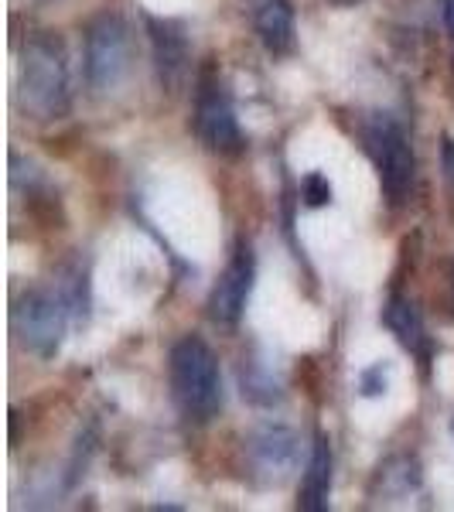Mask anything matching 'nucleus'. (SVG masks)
I'll return each mask as SVG.
<instances>
[{
  "instance_id": "f257e3e1",
  "label": "nucleus",
  "mask_w": 454,
  "mask_h": 512,
  "mask_svg": "<svg viewBox=\"0 0 454 512\" xmlns=\"http://www.w3.org/2000/svg\"><path fill=\"white\" fill-rule=\"evenodd\" d=\"M18 99L21 110L35 120H59L72 106L69 65L65 48L52 31H41L24 41L18 69Z\"/></svg>"
},
{
  "instance_id": "f03ea898",
  "label": "nucleus",
  "mask_w": 454,
  "mask_h": 512,
  "mask_svg": "<svg viewBox=\"0 0 454 512\" xmlns=\"http://www.w3.org/2000/svg\"><path fill=\"white\" fill-rule=\"evenodd\" d=\"M171 390L192 420H212L222 407L219 359L202 338L188 335L171 349Z\"/></svg>"
},
{
  "instance_id": "7ed1b4c3",
  "label": "nucleus",
  "mask_w": 454,
  "mask_h": 512,
  "mask_svg": "<svg viewBox=\"0 0 454 512\" xmlns=\"http://www.w3.org/2000/svg\"><path fill=\"white\" fill-rule=\"evenodd\" d=\"M134 38L120 14H99L86 28V79L96 93L117 89L130 72Z\"/></svg>"
},
{
  "instance_id": "20e7f679",
  "label": "nucleus",
  "mask_w": 454,
  "mask_h": 512,
  "mask_svg": "<svg viewBox=\"0 0 454 512\" xmlns=\"http://www.w3.org/2000/svg\"><path fill=\"white\" fill-rule=\"evenodd\" d=\"M69 315L72 311H69V304H65V297L59 294V287H55V291H28L14 301L11 325L24 349L48 359V355L59 352Z\"/></svg>"
},
{
  "instance_id": "39448f33",
  "label": "nucleus",
  "mask_w": 454,
  "mask_h": 512,
  "mask_svg": "<svg viewBox=\"0 0 454 512\" xmlns=\"http://www.w3.org/2000/svg\"><path fill=\"white\" fill-rule=\"evenodd\" d=\"M369 147H373V158L379 164V181H383V192L393 205H400L410 195L417 178V158L414 147H410L407 134L396 127L393 120H379L369 134Z\"/></svg>"
},
{
  "instance_id": "423d86ee",
  "label": "nucleus",
  "mask_w": 454,
  "mask_h": 512,
  "mask_svg": "<svg viewBox=\"0 0 454 512\" xmlns=\"http://www.w3.org/2000/svg\"><path fill=\"white\" fill-rule=\"evenodd\" d=\"M195 134L212 154H222V158H236L243 151V130H239L233 103L209 79L202 82L195 99Z\"/></svg>"
},
{
  "instance_id": "0eeeda50",
  "label": "nucleus",
  "mask_w": 454,
  "mask_h": 512,
  "mask_svg": "<svg viewBox=\"0 0 454 512\" xmlns=\"http://www.w3.org/2000/svg\"><path fill=\"white\" fill-rule=\"evenodd\" d=\"M253 277H257V260H253L250 243L239 239L233 260H229V267L222 270V277L216 280V287H212V294H209L212 321H219V325H236V321L243 318L246 301H250V291H253Z\"/></svg>"
},
{
  "instance_id": "6e6552de",
  "label": "nucleus",
  "mask_w": 454,
  "mask_h": 512,
  "mask_svg": "<svg viewBox=\"0 0 454 512\" xmlns=\"http://www.w3.org/2000/svg\"><path fill=\"white\" fill-rule=\"evenodd\" d=\"M147 35H151L154 48V69L164 89H175L185 79L188 69V41L185 31L175 21H161V18H147Z\"/></svg>"
},
{
  "instance_id": "1a4fd4ad",
  "label": "nucleus",
  "mask_w": 454,
  "mask_h": 512,
  "mask_svg": "<svg viewBox=\"0 0 454 512\" xmlns=\"http://www.w3.org/2000/svg\"><path fill=\"white\" fill-rule=\"evenodd\" d=\"M383 321H386V328L396 335V342H400L410 355H417L424 366L431 362L434 345H431V335H427V325H424V318H420L414 301L393 294L383 308Z\"/></svg>"
},
{
  "instance_id": "9d476101",
  "label": "nucleus",
  "mask_w": 454,
  "mask_h": 512,
  "mask_svg": "<svg viewBox=\"0 0 454 512\" xmlns=\"http://www.w3.org/2000/svg\"><path fill=\"white\" fill-rule=\"evenodd\" d=\"M253 28L267 52L287 55L294 48V7L291 0H253Z\"/></svg>"
},
{
  "instance_id": "9b49d317",
  "label": "nucleus",
  "mask_w": 454,
  "mask_h": 512,
  "mask_svg": "<svg viewBox=\"0 0 454 512\" xmlns=\"http://www.w3.org/2000/svg\"><path fill=\"white\" fill-rule=\"evenodd\" d=\"M328 495H332V444L325 434H318L315 448H311L308 472L301 485V509L304 512H325Z\"/></svg>"
},
{
  "instance_id": "f8f14e48",
  "label": "nucleus",
  "mask_w": 454,
  "mask_h": 512,
  "mask_svg": "<svg viewBox=\"0 0 454 512\" xmlns=\"http://www.w3.org/2000/svg\"><path fill=\"white\" fill-rule=\"evenodd\" d=\"M253 454H257V465L263 472L284 475V468L294 465L297 441L287 427H263V431L253 437Z\"/></svg>"
},
{
  "instance_id": "ddd939ff",
  "label": "nucleus",
  "mask_w": 454,
  "mask_h": 512,
  "mask_svg": "<svg viewBox=\"0 0 454 512\" xmlns=\"http://www.w3.org/2000/svg\"><path fill=\"white\" fill-rule=\"evenodd\" d=\"M243 396H250L253 403H274L280 390L274 379H267L257 369H243Z\"/></svg>"
},
{
  "instance_id": "4468645a",
  "label": "nucleus",
  "mask_w": 454,
  "mask_h": 512,
  "mask_svg": "<svg viewBox=\"0 0 454 512\" xmlns=\"http://www.w3.org/2000/svg\"><path fill=\"white\" fill-rule=\"evenodd\" d=\"M304 202L311 205V209H321V205L332 202V185H328L325 175H308L304 178Z\"/></svg>"
},
{
  "instance_id": "2eb2a0df",
  "label": "nucleus",
  "mask_w": 454,
  "mask_h": 512,
  "mask_svg": "<svg viewBox=\"0 0 454 512\" xmlns=\"http://www.w3.org/2000/svg\"><path fill=\"white\" fill-rule=\"evenodd\" d=\"M379 376H383V366L369 369V373L362 376V393H366V396H376V393H383V386H386V383H376Z\"/></svg>"
},
{
  "instance_id": "dca6fc26",
  "label": "nucleus",
  "mask_w": 454,
  "mask_h": 512,
  "mask_svg": "<svg viewBox=\"0 0 454 512\" xmlns=\"http://www.w3.org/2000/svg\"><path fill=\"white\" fill-rule=\"evenodd\" d=\"M441 161H444V175H448V181L454 185V140L451 137H444V144H441Z\"/></svg>"
},
{
  "instance_id": "f3484780",
  "label": "nucleus",
  "mask_w": 454,
  "mask_h": 512,
  "mask_svg": "<svg viewBox=\"0 0 454 512\" xmlns=\"http://www.w3.org/2000/svg\"><path fill=\"white\" fill-rule=\"evenodd\" d=\"M441 11H444V24L454 31V0H441Z\"/></svg>"
},
{
  "instance_id": "a211bd4d",
  "label": "nucleus",
  "mask_w": 454,
  "mask_h": 512,
  "mask_svg": "<svg viewBox=\"0 0 454 512\" xmlns=\"http://www.w3.org/2000/svg\"><path fill=\"white\" fill-rule=\"evenodd\" d=\"M332 4H338V7H356V4H362V0H332Z\"/></svg>"
},
{
  "instance_id": "6ab92c4d",
  "label": "nucleus",
  "mask_w": 454,
  "mask_h": 512,
  "mask_svg": "<svg viewBox=\"0 0 454 512\" xmlns=\"http://www.w3.org/2000/svg\"><path fill=\"white\" fill-rule=\"evenodd\" d=\"M451 291H454V274H451Z\"/></svg>"
},
{
  "instance_id": "aec40b11",
  "label": "nucleus",
  "mask_w": 454,
  "mask_h": 512,
  "mask_svg": "<svg viewBox=\"0 0 454 512\" xmlns=\"http://www.w3.org/2000/svg\"><path fill=\"white\" fill-rule=\"evenodd\" d=\"M451 434H454V420H451Z\"/></svg>"
}]
</instances>
